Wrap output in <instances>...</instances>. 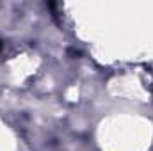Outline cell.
Returning a JSON list of instances; mask_svg holds the SVG:
<instances>
[{"mask_svg": "<svg viewBox=\"0 0 153 151\" xmlns=\"http://www.w3.org/2000/svg\"><path fill=\"white\" fill-rule=\"evenodd\" d=\"M0 48H2V43H0Z\"/></svg>", "mask_w": 153, "mask_h": 151, "instance_id": "cell-1", "label": "cell"}]
</instances>
